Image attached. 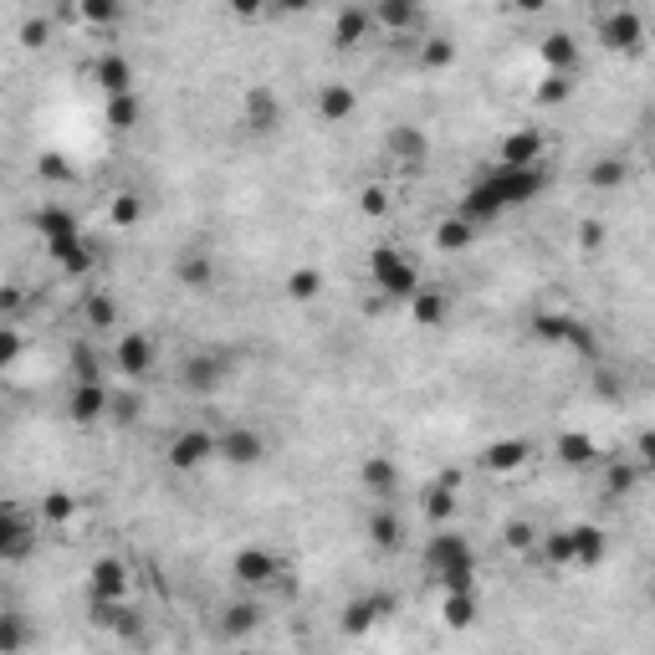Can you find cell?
<instances>
[{
	"mask_svg": "<svg viewBox=\"0 0 655 655\" xmlns=\"http://www.w3.org/2000/svg\"><path fill=\"white\" fill-rule=\"evenodd\" d=\"M185 384L195 389V395H210V389L221 384V364H215V359H205V354H195V359L185 364Z\"/></svg>",
	"mask_w": 655,
	"mask_h": 655,
	"instance_id": "cell-33",
	"label": "cell"
},
{
	"mask_svg": "<svg viewBox=\"0 0 655 655\" xmlns=\"http://www.w3.org/2000/svg\"><path fill=\"white\" fill-rule=\"evenodd\" d=\"M82 323L87 328H118V308H113V297H103V292H93L82 302Z\"/></svg>",
	"mask_w": 655,
	"mask_h": 655,
	"instance_id": "cell-37",
	"label": "cell"
},
{
	"mask_svg": "<svg viewBox=\"0 0 655 655\" xmlns=\"http://www.w3.org/2000/svg\"><path fill=\"white\" fill-rule=\"evenodd\" d=\"M543 149H548V139L538 134L533 123H522V128H512V134L497 144V164H507V169H533V164H543Z\"/></svg>",
	"mask_w": 655,
	"mask_h": 655,
	"instance_id": "cell-7",
	"label": "cell"
},
{
	"mask_svg": "<svg viewBox=\"0 0 655 655\" xmlns=\"http://www.w3.org/2000/svg\"><path fill=\"white\" fill-rule=\"evenodd\" d=\"M16 354H21V333L6 328V333H0V364H16Z\"/></svg>",
	"mask_w": 655,
	"mask_h": 655,
	"instance_id": "cell-52",
	"label": "cell"
},
{
	"mask_svg": "<svg viewBox=\"0 0 655 655\" xmlns=\"http://www.w3.org/2000/svg\"><path fill=\"white\" fill-rule=\"evenodd\" d=\"M599 451H594V441H589V435L584 430H569V435H558V461L563 466H589Z\"/></svg>",
	"mask_w": 655,
	"mask_h": 655,
	"instance_id": "cell-32",
	"label": "cell"
},
{
	"mask_svg": "<svg viewBox=\"0 0 655 655\" xmlns=\"http://www.w3.org/2000/svg\"><path fill=\"white\" fill-rule=\"evenodd\" d=\"M635 451H640V466L655 471V430H640V435H635Z\"/></svg>",
	"mask_w": 655,
	"mask_h": 655,
	"instance_id": "cell-55",
	"label": "cell"
},
{
	"mask_svg": "<svg viewBox=\"0 0 655 655\" xmlns=\"http://www.w3.org/2000/svg\"><path fill=\"white\" fill-rule=\"evenodd\" d=\"M400 517L395 512H369V538L379 543V548H400Z\"/></svg>",
	"mask_w": 655,
	"mask_h": 655,
	"instance_id": "cell-43",
	"label": "cell"
},
{
	"mask_svg": "<svg viewBox=\"0 0 655 655\" xmlns=\"http://www.w3.org/2000/svg\"><path fill=\"white\" fill-rule=\"evenodd\" d=\"M359 205H364V215H384V210H389V190H384V185H364V190H359Z\"/></svg>",
	"mask_w": 655,
	"mask_h": 655,
	"instance_id": "cell-50",
	"label": "cell"
},
{
	"mask_svg": "<svg viewBox=\"0 0 655 655\" xmlns=\"http://www.w3.org/2000/svg\"><path fill=\"white\" fill-rule=\"evenodd\" d=\"M569 98H574V72H548L533 87V103L538 108H558V103H569Z\"/></svg>",
	"mask_w": 655,
	"mask_h": 655,
	"instance_id": "cell-28",
	"label": "cell"
},
{
	"mask_svg": "<svg viewBox=\"0 0 655 655\" xmlns=\"http://www.w3.org/2000/svg\"><path fill=\"white\" fill-rule=\"evenodd\" d=\"M476 231H482V226H471L466 215L456 210V215H446V221L435 226V246H441V251H466L476 241Z\"/></svg>",
	"mask_w": 655,
	"mask_h": 655,
	"instance_id": "cell-27",
	"label": "cell"
},
{
	"mask_svg": "<svg viewBox=\"0 0 655 655\" xmlns=\"http://www.w3.org/2000/svg\"><path fill=\"white\" fill-rule=\"evenodd\" d=\"M446 313H451V297L435 292V287H420V292L410 297V318H415L420 328H441Z\"/></svg>",
	"mask_w": 655,
	"mask_h": 655,
	"instance_id": "cell-24",
	"label": "cell"
},
{
	"mask_svg": "<svg viewBox=\"0 0 655 655\" xmlns=\"http://www.w3.org/2000/svg\"><path fill=\"white\" fill-rule=\"evenodd\" d=\"M221 456L236 461V466H251V461L267 456V441H261L256 430H226V435H221Z\"/></svg>",
	"mask_w": 655,
	"mask_h": 655,
	"instance_id": "cell-22",
	"label": "cell"
},
{
	"mask_svg": "<svg viewBox=\"0 0 655 655\" xmlns=\"http://www.w3.org/2000/svg\"><path fill=\"white\" fill-rule=\"evenodd\" d=\"M93 82L103 87L108 98H113V93H134V62H128L123 52H103V57L93 62Z\"/></svg>",
	"mask_w": 655,
	"mask_h": 655,
	"instance_id": "cell-13",
	"label": "cell"
},
{
	"mask_svg": "<svg viewBox=\"0 0 655 655\" xmlns=\"http://www.w3.org/2000/svg\"><path fill=\"white\" fill-rule=\"evenodd\" d=\"M41 174H47V180H67V159H62V154H47V159H41Z\"/></svg>",
	"mask_w": 655,
	"mask_h": 655,
	"instance_id": "cell-57",
	"label": "cell"
},
{
	"mask_svg": "<svg viewBox=\"0 0 655 655\" xmlns=\"http://www.w3.org/2000/svg\"><path fill=\"white\" fill-rule=\"evenodd\" d=\"M47 36H52L47 21H26V26H21V47H47Z\"/></svg>",
	"mask_w": 655,
	"mask_h": 655,
	"instance_id": "cell-51",
	"label": "cell"
},
{
	"mask_svg": "<svg viewBox=\"0 0 655 655\" xmlns=\"http://www.w3.org/2000/svg\"><path fill=\"white\" fill-rule=\"evenodd\" d=\"M507 548H512V553H533V548H538V528H533L528 517H512V522H507Z\"/></svg>",
	"mask_w": 655,
	"mask_h": 655,
	"instance_id": "cell-46",
	"label": "cell"
},
{
	"mask_svg": "<svg viewBox=\"0 0 655 655\" xmlns=\"http://www.w3.org/2000/svg\"><path fill=\"white\" fill-rule=\"evenodd\" d=\"M538 52H543L548 72H579V41H574L569 31H548V36L538 41Z\"/></svg>",
	"mask_w": 655,
	"mask_h": 655,
	"instance_id": "cell-17",
	"label": "cell"
},
{
	"mask_svg": "<svg viewBox=\"0 0 655 655\" xmlns=\"http://www.w3.org/2000/svg\"><path fill=\"white\" fill-rule=\"evenodd\" d=\"M354 108H359V93L348 82H328L323 93H318V113H323V123H348L354 118Z\"/></svg>",
	"mask_w": 655,
	"mask_h": 655,
	"instance_id": "cell-21",
	"label": "cell"
},
{
	"mask_svg": "<svg viewBox=\"0 0 655 655\" xmlns=\"http://www.w3.org/2000/svg\"><path fill=\"white\" fill-rule=\"evenodd\" d=\"M650 599H655V594H650Z\"/></svg>",
	"mask_w": 655,
	"mask_h": 655,
	"instance_id": "cell-62",
	"label": "cell"
},
{
	"mask_svg": "<svg viewBox=\"0 0 655 655\" xmlns=\"http://www.w3.org/2000/svg\"><path fill=\"white\" fill-rule=\"evenodd\" d=\"M139 215H144V205H139V195H134V190L113 195V226H134Z\"/></svg>",
	"mask_w": 655,
	"mask_h": 655,
	"instance_id": "cell-47",
	"label": "cell"
},
{
	"mask_svg": "<svg viewBox=\"0 0 655 655\" xmlns=\"http://www.w3.org/2000/svg\"><path fill=\"white\" fill-rule=\"evenodd\" d=\"M543 553H548L553 569H579V558H574V528L548 533V538H543Z\"/></svg>",
	"mask_w": 655,
	"mask_h": 655,
	"instance_id": "cell-35",
	"label": "cell"
},
{
	"mask_svg": "<svg viewBox=\"0 0 655 655\" xmlns=\"http://www.w3.org/2000/svg\"><path fill=\"white\" fill-rule=\"evenodd\" d=\"M87 584H93V599H123V594H128L123 558H98L93 574H87Z\"/></svg>",
	"mask_w": 655,
	"mask_h": 655,
	"instance_id": "cell-15",
	"label": "cell"
},
{
	"mask_svg": "<svg viewBox=\"0 0 655 655\" xmlns=\"http://www.w3.org/2000/svg\"><path fill=\"white\" fill-rule=\"evenodd\" d=\"M108 128H118V134L139 128V98L134 93H113L108 98Z\"/></svg>",
	"mask_w": 655,
	"mask_h": 655,
	"instance_id": "cell-34",
	"label": "cell"
},
{
	"mask_svg": "<svg viewBox=\"0 0 655 655\" xmlns=\"http://www.w3.org/2000/svg\"><path fill=\"white\" fill-rule=\"evenodd\" d=\"M261 11H272V0H231V16H241V21H251Z\"/></svg>",
	"mask_w": 655,
	"mask_h": 655,
	"instance_id": "cell-53",
	"label": "cell"
},
{
	"mask_svg": "<svg viewBox=\"0 0 655 655\" xmlns=\"http://www.w3.org/2000/svg\"><path fill=\"white\" fill-rule=\"evenodd\" d=\"M456 482H435V487H425V522L430 528H451V517H456V492H451Z\"/></svg>",
	"mask_w": 655,
	"mask_h": 655,
	"instance_id": "cell-26",
	"label": "cell"
},
{
	"mask_svg": "<svg viewBox=\"0 0 655 655\" xmlns=\"http://www.w3.org/2000/svg\"><path fill=\"white\" fill-rule=\"evenodd\" d=\"M210 456H221V435L215 430H205V425H190V430H180L169 441V451H164V461L174 466V471H200Z\"/></svg>",
	"mask_w": 655,
	"mask_h": 655,
	"instance_id": "cell-5",
	"label": "cell"
},
{
	"mask_svg": "<svg viewBox=\"0 0 655 655\" xmlns=\"http://www.w3.org/2000/svg\"><path fill=\"white\" fill-rule=\"evenodd\" d=\"M67 369H72V379H98L103 369H98V348L93 343H72L67 348Z\"/></svg>",
	"mask_w": 655,
	"mask_h": 655,
	"instance_id": "cell-42",
	"label": "cell"
},
{
	"mask_svg": "<svg viewBox=\"0 0 655 655\" xmlns=\"http://www.w3.org/2000/svg\"><path fill=\"white\" fill-rule=\"evenodd\" d=\"M563 343H569V348H574V354H584V359H594V354H599V343H594V333H589V328H584L579 318L569 323V338H563Z\"/></svg>",
	"mask_w": 655,
	"mask_h": 655,
	"instance_id": "cell-48",
	"label": "cell"
},
{
	"mask_svg": "<svg viewBox=\"0 0 655 655\" xmlns=\"http://www.w3.org/2000/svg\"><path fill=\"white\" fill-rule=\"evenodd\" d=\"M415 52H420V67H425V72H446V67L456 62V41H451V36H425Z\"/></svg>",
	"mask_w": 655,
	"mask_h": 655,
	"instance_id": "cell-29",
	"label": "cell"
},
{
	"mask_svg": "<svg viewBox=\"0 0 655 655\" xmlns=\"http://www.w3.org/2000/svg\"><path fill=\"white\" fill-rule=\"evenodd\" d=\"M635 482H640V466H630V461H609V471H604L609 497H630V492H635Z\"/></svg>",
	"mask_w": 655,
	"mask_h": 655,
	"instance_id": "cell-39",
	"label": "cell"
},
{
	"mask_svg": "<svg viewBox=\"0 0 655 655\" xmlns=\"http://www.w3.org/2000/svg\"><path fill=\"white\" fill-rule=\"evenodd\" d=\"M569 323L574 318H563V313H538L533 318V338L538 343H563V338H569Z\"/></svg>",
	"mask_w": 655,
	"mask_h": 655,
	"instance_id": "cell-45",
	"label": "cell"
},
{
	"mask_svg": "<svg viewBox=\"0 0 655 655\" xmlns=\"http://www.w3.org/2000/svg\"><path fill=\"white\" fill-rule=\"evenodd\" d=\"M528 456H533V446H528V441H517V435H507V441H492V446L482 451V466L502 476V471H517Z\"/></svg>",
	"mask_w": 655,
	"mask_h": 655,
	"instance_id": "cell-23",
	"label": "cell"
},
{
	"mask_svg": "<svg viewBox=\"0 0 655 655\" xmlns=\"http://www.w3.org/2000/svg\"><path fill=\"white\" fill-rule=\"evenodd\" d=\"M389 154L400 159V169H420L425 154H430V144H425V134H420L415 123H400L395 134H389Z\"/></svg>",
	"mask_w": 655,
	"mask_h": 655,
	"instance_id": "cell-19",
	"label": "cell"
},
{
	"mask_svg": "<svg viewBox=\"0 0 655 655\" xmlns=\"http://www.w3.org/2000/svg\"><path fill=\"white\" fill-rule=\"evenodd\" d=\"M241 118H246L251 134H272V128L282 123V108H277V98L267 93V87H251V93H246V108H241Z\"/></svg>",
	"mask_w": 655,
	"mask_h": 655,
	"instance_id": "cell-14",
	"label": "cell"
},
{
	"mask_svg": "<svg viewBox=\"0 0 655 655\" xmlns=\"http://www.w3.org/2000/svg\"><path fill=\"white\" fill-rule=\"evenodd\" d=\"M139 410H144V400H139V395H123V400H113V415H118V420H139Z\"/></svg>",
	"mask_w": 655,
	"mask_h": 655,
	"instance_id": "cell-56",
	"label": "cell"
},
{
	"mask_svg": "<svg viewBox=\"0 0 655 655\" xmlns=\"http://www.w3.org/2000/svg\"><path fill=\"white\" fill-rule=\"evenodd\" d=\"M26 548H31V522L16 507H6V517H0V558L16 563V558H26Z\"/></svg>",
	"mask_w": 655,
	"mask_h": 655,
	"instance_id": "cell-18",
	"label": "cell"
},
{
	"mask_svg": "<svg viewBox=\"0 0 655 655\" xmlns=\"http://www.w3.org/2000/svg\"><path fill=\"white\" fill-rule=\"evenodd\" d=\"M374 11V26L389 31V36H410L415 21H420V0H369Z\"/></svg>",
	"mask_w": 655,
	"mask_h": 655,
	"instance_id": "cell-11",
	"label": "cell"
},
{
	"mask_svg": "<svg viewBox=\"0 0 655 655\" xmlns=\"http://www.w3.org/2000/svg\"><path fill=\"white\" fill-rule=\"evenodd\" d=\"M389 609H395V599H389V594H364V599H354V604L343 609V630L359 635V630H369L374 620H384Z\"/></svg>",
	"mask_w": 655,
	"mask_h": 655,
	"instance_id": "cell-16",
	"label": "cell"
},
{
	"mask_svg": "<svg viewBox=\"0 0 655 655\" xmlns=\"http://www.w3.org/2000/svg\"><path fill=\"white\" fill-rule=\"evenodd\" d=\"M174 277H180V287H190V292H210L215 261L205 256V246H190V251L180 256V267H174Z\"/></svg>",
	"mask_w": 655,
	"mask_h": 655,
	"instance_id": "cell-20",
	"label": "cell"
},
{
	"mask_svg": "<svg viewBox=\"0 0 655 655\" xmlns=\"http://www.w3.org/2000/svg\"><path fill=\"white\" fill-rule=\"evenodd\" d=\"M108 405H113V400H108V389H103L98 379H77L72 400H67V415H72L77 425H93V420H103Z\"/></svg>",
	"mask_w": 655,
	"mask_h": 655,
	"instance_id": "cell-12",
	"label": "cell"
},
{
	"mask_svg": "<svg viewBox=\"0 0 655 655\" xmlns=\"http://www.w3.org/2000/svg\"><path fill=\"white\" fill-rule=\"evenodd\" d=\"M226 615H231V620H226V630H231V635H241V630H251V625H256L261 609H256V604H231Z\"/></svg>",
	"mask_w": 655,
	"mask_h": 655,
	"instance_id": "cell-49",
	"label": "cell"
},
{
	"mask_svg": "<svg viewBox=\"0 0 655 655\" xmlns=\"http://www.w3.org/2000/svg\"><path fill=\"white\" fill-rule=\"evenodd\" d=\"M369 282L384 292V297H395V302H410L415 292H420V267L400 251V246H389V241H379L374 251H369Z\"/></svg>",
	"mask_w": 655,
	"mask_h": 655,
	"instance_id": "cell-3",
	"label": "cell"
},
{
	"mask_svg": "<svg viewBox=\"0 0 655 655\" xmlns=\"http://www.w3.org/2000/svg\"><path fill=\"white\" fill-rule=\"evenodd\" d=\"M548 6V0H512V11H522V16H538Z\"/></svg>",
	"mask_w": 655,
	"mask_h": 655,
	"instance_id": "cell-59",
	"label": "cell"
},
{
	"mask_svg": "<svg viewBox=\"0 0 655 655\" xmlns=\"http://www.w3.org/2000/svg\"><path fill=\"white\" fill-rule=\"evenodd\" d=\"M113 364H118L123 379H144V374L154 369V338H144V333H123L118 348H113Z\"/></svg>",
	"mask_w": 655,
	"mask_h": 655,
	"instance_id": "cell-8",
	"label": "cell"
},
{
	"mask_svg": "<svg viewBox=\"0 0 655 655\" xmlns=\"http://www.w3.org/2000/svg\"><path fill=\"white\" fill-rule=\"evenodd\" d=\"M77 16L87 26H113L123 16V0H77Z\"/></svg>",
	"mask_w": 655,
	"mask_h": 655,
	"instance_id": "cell-40",
	"label": "cell"
},
{
	"mask_svg": "<svg viewBox=\"0 0 655 655\" xmlns=\"http://www.w3.org/2000/svg\"><path fill=\"white\" fill-rule=\"evenodd\" d=\"M72 512H77V497L72 492H47V497H41V528H67V522H72Z\"/></svg>",
	"mask_w": 655,
	"mask_h": 655,
	"instance_id": "cell-30",
	"label": "cell"
},
{
	"mask_svg": "<svg viewBox=\"0 0 655 655\" xmlns=\"http://www.w3.org/2000/svg\"><path fill=\"white\" fill-rule=\"evenodd\" d=\"M231 574H236L246 589H256V584H272V579L282 574V563H277V553H267V548H241L236 563H231Z\"/></svg>",
	"mask_w": 655,
	"mask_h": 655,
	"instance_id": "cell-10",
	"label": "cell"
},
{
	"mask_svg": "<svg viewBox=\"0 0 655 655\" xmlns=\"http://www.w3.org/2000/svg\"><path fill=\"white\" fill-rule=\"evenodd\" d=\"M359 482H364L374 497H395L400 471H395V461H389V456H369V461L359 466Z\"/></svg>",
	"mask_w": 655,
	"mask_h": 655,
	"instance_id": "cell-25",
	"label": "cell"
},
{
	"mask_svg": "<svg viewBox=\"0 0 655 655\" xmlns=\"http://www.w3.org/2000/svg\"><path fill=\"white\" fill-rule=\"evenodd\" d=\"M323 292V272L318 267H297V272H287V297L292 302H313Z\"/></svg>",
	"mask_w": 655,
	"mask_h": 655,
	"instance_id": "cell-36",
	"label": "cell"
},
{
	"mask_svg": "<svg viewBox=\"0 0 655 655\" xmlns=\"http://www.w3.org/2000/svg\"><path fill=\"white\" fill-rule=\"evenodd\" d=\"M589 185L594 190H620L625 185V159H594L589 164Z\"/></svg>",
	"mask_w": 655,
	"mask_h": 655,
	"instance_id": "cell-41",
	"label": "cell"
},
{
	"mask_svg": "<svg viewBox=\"0 0 655 655\" xmlns=\"http://www.w3.org/2000/svg\"><path fill=\"white\" fill-rule=\"evenodd\" d=\"M57 261V267L67 272V277H87V272H93V251H87V241H72L62 256H52Z\"/></svg>",
	"mask_w": 655,
	"mask_h": 655,
	"instance_id": "cell-44",
	"label": "cell"
},
{
	"mask_svg": "<svg viewBox=\"0 0 655 655\" xmlns=\"http://www.w3.org/2000/svg\"><path fill=\"white\" fill-rule=\"evenodd\" d=\"M36 231H41V246H47V256H62L72 241H82L77 215L62 210V205H41V210H36Z\"/></svg>",
	"mask_w": 655,
	"mask_h": 655,
	"instance_id": "cell-6",
	"label": "cell"
},
{
	"mask_svg": "<svg viewBox=\"0 0 655 655\" xmlns=\"http://www.w3.org/2000/svg\"><path fill=\"white\" fill-rule=\"evenodd\" d=\"M574 558H579V569H594V563L604 558V533L594 528V522H579L574 528Z\"/></svg>",
	"mask_w": 655,
	"mask_h": 655,
	"instance_id": "cell-31",
	"label": "cell"
},
{
	"mask_svg": "<svg viewBox=\"0 0 655 655\" xmlns=\"http://www.w3.org/2000/svg\"><path fill=\"white\" fill-rule=\"evenodd\" d=\"M272 11H287V16H302V11H313V0H272Z\"/></svg>",
	"mask_w": 655,
	"mask_h": 655,
	"instance_id": "cell-58",
	"label": "cell"
},
{
	"mask_svg": "<svg viewBox=\"0 0 655 655\" xmlns=\"http://www.w3.org/2000/svg\"><path fill=\"white\" fill-rule=\"evenodd\" d=\"M441 615H446L456 630H461V625H471V620H476V599H471V589H446Z\"/></svg>",
	"mask_w": 655,
	"mask_h": 655,
	"instance_id": "cell-38",
	"label": "cell"
},
{
	"mask_svg": "<svg viewBox=\"0 0 655 655\" xmlns=\"http://www.w3.org/2000/svg\"><path fill=\"white\" fill-rule=\"evenodd\" d=\"M548 185V174H543V164H533V169H507V164H492L482 180H476L466 195H461V215L471 226H492L497 215H507V210H517V205H528L538 190Z\"/></svg>",
	"mask_w": 655,
	"mask_h": 655,
	"instance_id": "cell-1",
	"label": "cell"
},
{
	"mask_svg": "<svg viewBox=\"0 0 655 655\" xmlns=\"http://www.w3.org/2000/svg\"><path fill=\"white\" fill-rule=\"evenodd\" d=\"M594 6H615V0H594Z\"/></svg>",
	"mask_w": 655,
	"mask_h": 655,
	"instance_id": "cell-61",
	"label": "cell"
},
{
	"mask_svg": "<svg viewBox=\"0 0 655 655\" xmlns=\"http://www.w3.org/2000/svg\"><path fill=\"white\" fill-rule=\"evenodd\" d=\"M369 36H374V11H369V6H343V11H338V21H333V47H338V52L364 47Z\"/></svg>",
	"mask_w": 655,
	"mask_h": 655,
	"instance_id": "cell-9",
	"label": "cell"
},
{
	"mask_svg": "<svg viewBox=\"0 0 655 655\" xmlns=\"http://www.w3.org/2000/svg\"><path fill=\"white\" fill-rule=\"evenodd\" d=\"M645 16L640 11H625V6H615L604 21H599V41L609 52H620V57H640L645 52Z\"/></svg>",
	"mask_w": 655,
	"mask_h": 655,
	"instance_id": "cell-4",
	"label": "cell"
},
{
	"mask_svg": "<svg viewBox=\"0 0 655 655\" xmlns=\"http://www.w3.org/2000/svg\"><path fill=\"white\" fill-rule=\"evenodd\" d=\"M425 574L441 589H476V553L456 528H435L425 543Z\"/></svg>",
	"mask_w": 655,
	"mask_h": 655,
	"instance_id": "cell-2",
	"label": "cell"
},
{
	"mask_svg": "<svg viewBox=\"0 0 655 655\" xmlns=\"http://www.w3.org/2000/svg\"><path fill=\"white\" fill-rule=\"evenodd\" d=\"M579 246H584V251H599V246H604V226H599V221H584V226H579Z\"/></svg>",
	"mask_w": 655,
	"mask_h": 655,
	"instance_id": "cell-54",
	"label": "cell"
},
{
	"mask_svg": "<svg viewBox=\"0 0 655 655\" xmlns=\"http://www.w3.org/2000/svg\"><path fill=\"white\" fill-rule=\"evenodd\" d=\"M650 169H655V139H650Z\"/></svg>",
	"mask_w": 655,
	"mask_h": 655,
	"instance_id": "cell-60",
	"label": "cell"
}]
</instances>
